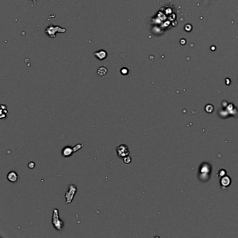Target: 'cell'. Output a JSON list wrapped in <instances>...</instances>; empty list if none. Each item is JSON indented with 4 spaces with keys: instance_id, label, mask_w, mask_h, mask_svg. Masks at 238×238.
I'll use <instances>...</instances> for the list:
<instances>
[{
    "instance_id": "obj_10",
    "label": "cell",
    "mask_w": 238,
    "mask_h": 238,
    "mask_svg": "<svg viewBox=\"0 0 238 238\" xmlns=\"http://www.w3.org/2000/svg\"><path fill=\"white\" fill-rule=\"evenodd\" d=\"M205 111L207 112L211 113V112H213V110H214V106H212V104H208L205 106Z\"/></svg>"
},
{
    "instance_id": "obj_6",
    "label": "cell",
    "mask_w": 238,
    "mask_h": 238,
    "mask_svg": "<svg viewBox=\"0 0 238 238\" xmlns=\"http://www.w3.org/2000/svg\"><path fill=\"white\" fill-rule=\"evenodd\" d=\"M57 27H58V26H57V27L50 26V27H48V28H47V30H46V32H49V31H50V32H51V31H52V32L50 33V34H48L50 37H51V38H52V34L54 35V37L55 36V35H54V34H55V32H62V29H64V28H61V27H60L59 29H57Z\"/></svg>"
},
{
    "instance_id": "obj_7",
    "label": "cell",
    "mask_w": 238,
    "mask_h": 238,
    "mask_svg": "<svg viewBox=\"0 0 238 238\" xmlns=\"http://www.w3.org/2000/svg\"><path fill=\"white\" fill-rule=\"evenodd\" d=\"M94 55L96 56L97 58H98L99 60H105L107 57V52L105 51V50H99L96 52H94Z\"/></svg>"
},
{
    "instance_id": "obj_8",
    "label": "cell",
    "mask_w": 238,
    "mask_h": 238,
    "mask_svg": "<svg viewBox=\"0 0 238 238\" xmlns=\"http://www.w3.org/2000/svg\"><path fill=\"white\" fill-rule=\"evenodd\" d=\"M220 182H221L222 186L227 187L229 186L230 184H231V178H230L228 176H225V175H224L223 177H222L221 178Z\"/></svg>"
},
{
    "instance_id": "obj_5",
    "label": "cell",
    "mask_w": 238,
    "mask_h": 238,
    "mask_svg": "<svg viewBox=\"0 0 238 238\" xmlns=\"http://www.w3.org/2000/svg\"><path fill=\"white\" fill-rule=\"evenodd\" d=\"M7 179L10 182H17L18 181V175L15 171H11L7 174Z\"/></svg>"
},
{
    "instance_id": "obj_2",
    "label": "cell",
    "mask_w": 238,
    "mask_h": 238,
    "mask_svg": "<svg viewBox=\"0 0 238 238\" xmlns=\"http://www.w3.org/2000/svg\"><path fill=\"white\" fill-rule=\"evenodd\" d=\"M78 191L77 186L75 184H70L69 187H68V190L66 192L65 194V199H66V203L70 204L73 201L74 196Z\"/></svg>"
},
{
    "instance_id": "obj_12",
    "label": "cell",
    "mask_w": 238,
    "mask_h": 238,
    "mask_svg": "<svg viewBox=\"0 0 238 238\" xmlns=\"http://www.w3.org/2000/svg\"><path fill=\"white\" fill-rule=\"evenodd\" d=\"M128 73H129V71L126 68H123V69H121V73L122 75H127Z\"/></svg>"
},
{
    "instance_id": "obj_1",
    "label": "cell",
    "mask_w": 238,
    "mask_h": 238,
    "mask_svg": "<svg viewBox=\"0 0 238 238\" xmlns=\"http://www.w3.org/2000/svg\"><path fill=\"white\" fill-rule=\"evenodd\" d=\"M52 223L54 228L57 231H62L64 228V221L60 218L59 210L57 209H53V213L52 216Z\"/></svg>"
},
{
    "instance_id": "obj_13",
    "label": "cell",
    "mask_w": 238,
    "mask_h": 238,
    "mask_svg": "<svg viewBox=\"0 0 238 238\" xmlns=\"http://www.w3.org/2000/svg\"><path fill=\"white\" fill-rule=\"evenodd\" d=\"M28 167L30 168H31V169L34 168L35 167V163H34V162H30V163H28Z\"/></svg>"
},
{
    "instance_id": "obj_11",
    "label": "cell",
    "mask_w": 238,
    "mask_h": 238,
    "mask_svg": "<svg viewBox=\"0 0 238 238\" xmlns=\"http://www.w3.org/2000/svg\"><path fill=\"white\" fill-rule=\"evenodd\" d=\"M123 161H124V162L126 163V164H128V163H130L131 162V158L129 155L128 156H126V157H124L123 158Z\"/></svg>"
},
{
    "instance_id": "obj_14",
    "label": "cell",
    "mask_w": 238,
    "mask_h": 238,
    "mask_svg": "<svg viewBox=\"0 0 238 238\" xmlns=\"http://www.w3.org/2000/svg\"><path fill=\"white\" fill-rule=\"evenodd\" d=\"M32 1H34V2H36V0H32Z\"/></svg>"
},
{
    "instance_id": "obj_4",
    "label": "cell",
    "mask_w": 238,
    "mask_h": 238,
    "mask_svg": "<svg viewBox=\"0 0 238 238\" xmlns=\"http://www.w3.org/2000/svg\"><path fill=\"white\" fill-rule=\"evenodd\" d=\"M74 152H75V149H74L73 147H71V146H66L64 147L62 150V155L64 157L68 158L71 157L73 155Z\"/></svg>"
},
{
    "instance_id": "obj_3",
    "label": "cell",
    "mask_w": 238,
    "mask_h": 238,
    "mask_svg": "<svg viewBox=\"0 0 238 238\" xmlns=\"http://www.w3.org/2000/svg\"><path fill=\"white\" fill-rule=\"evenodd\" d=\"M116 152L117 156L119 158H124L126 156L129 155V149H128V147L125 144H121L119 146H118L116 148Z\"/></svg>"
},
{
    "instance_id": "obj_9",
    "label": "cell",
    "mask_w": 238,
    "mask_h": 238,
    "mask_svg": "<svg viewBox=\"0 0 238 238\" xmlns=\"http://www.w3.org/2000/svg\"><path fill=\"white\" fill-rule=\"evenodd\" d=\"M107 71H108L107 69L102 66V67H100L98 69V71H97V74H98L99 76H103L107 73Z\"/></svg>"
}]
</instances>
